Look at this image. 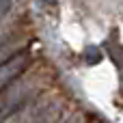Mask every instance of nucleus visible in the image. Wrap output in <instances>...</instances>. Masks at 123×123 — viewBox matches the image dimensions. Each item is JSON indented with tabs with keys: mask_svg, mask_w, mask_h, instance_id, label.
<instances>
[{
	"mask_svg": "<svg viewBox=\"0 0 123 123\" xmlns=\"http://www.w3.org/2000/svg\"><path fill=\"white\" fill-rule=\"evenodd\" d=\"M99 58H102V54H99L97 48H89V50H86V61H89V63H97Z\"/></svg>",
	"mask_w": 123,
	"mask_h": 123,
	"instance_id": "3",
	"label": "nucleus"
},
{
	"mask_svg": "<svg viewBox=\"0 0 123 123\" xmlns=\"http://www.w3.org/2000/svg\"><path fill=\"white\" fill-rule=\"evenodd\" d=\"M28 63H30V50H19L6 61H2L0 63V91L13 84V80H17V76L28 67Z\"/></svg>",
	"mask_w": 123,
	"mask_h": 123,
	"instance_id": "2",
	"label": "nucleus"
},
{
	"mask_svg": "<svg viewBox=\"0 0 123 123\" xmlns=\"http://www.w3.org/2000/svg\"><path fill=\"white\" fill-rule=\"evenodd\" d=\"M28 95H30V84H26L22 80L17 84H9L6 89H2L0 91V121L6 119L9 115L17 112Z\"/></svg>",
	"mask_w": 123,
	"mask_h": 123,
	"instance_id": "1",
	"label": "nucleus"
},
{
	"mask_svg": "<svg viewBox=\"0 0 123 123\" xmlns=\"http://www.w3.org/2000/svg\"><path fill=\"white\" fill-rule=\"evenodd\" d=\"M11 9V0H0V17Z\"/></svg>",
	"mask_w": 123,
	"mask_h": 123,
	"instance_id": "4",
	"label": "nucleus"
}]
</instances>
